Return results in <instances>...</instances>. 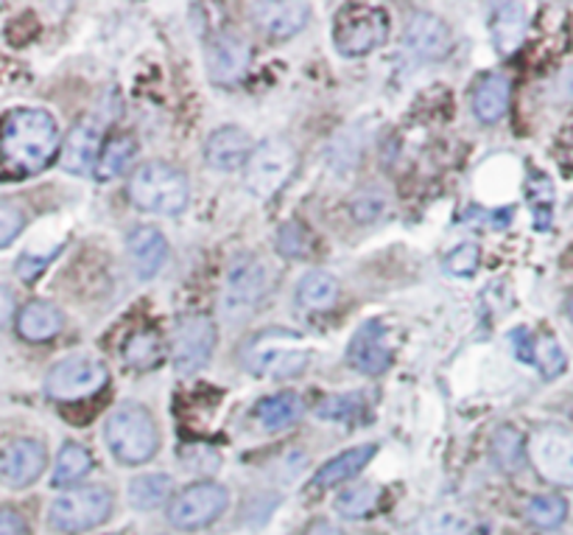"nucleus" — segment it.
Returning a JSON list of instances; mask_svg holds the SVG:
<instances>
[{"label": "nucleus", "instance_id": "3", "mask_svg": "<svg viewBox=\"0 0 573 535\" xmlns=\"http://www.w3.org/2000/svg\"><path fill=\"white\" fill-rule=\"evenodd\" d=\"M129 199H132L135 208L145 213L174 217V213H183L188 208V177L171 163L149 160V163L135 168V174L129 177Z\"/></svg>", "mask_w": 573, "mask_h": 535}, {"label": "nucleus", "instance_id": "33", "mask_svg": "<svg viewBox=\"0 0 573 535\" xmlns=\"http://www.w3.org/2000/svg\"><path fill=\"white\" fill-rule=\"evenodd\" d=\"M526 516L540 530L560 527L568 516L565 497H560V493H542V497H535L529 502V508H526Z\"/></svg>", "mask_w": 573, "mask_h": 535}, {"label": "nucleus", "instance_id": "44", "mask_svg": "<svg viewBox=\"0 0 573 535\" xmlns=\"http://www.w3.org/2000/svg\"><path fill=\"white\" fill-rule=\"evenodd\" d=\"M305 535H344V533H341V530L330 522H316Z\"/></svg>", "mask_w": 573, "mask_h": 535}, {"label": "nucleus", "instance_id": "40", "mask_svg": "<svg viewBox=\"0 0 573 535\" xmlns=\"http://www.w3.org/2000/svg\"><path fill=\"white\" fill-rule=\"evenodd\" d=\"M0 535H32V530L17 510L0 508Z\"/></svg>", "mask_w": 573, "mask_h": 535}, {"label": "nucleus", "instance_id": "28", "mask_svg": "<svg viewBox=\"0 0 573 535\" xmlns=\"http://www.w3.org/2000/svg\"><path fill=\"white\" fill-rule=\"evenodd\" d=\"M492 460L501 472H521L526 463V438L515 427H501L492 434Z\"/></svg>", "mask_w": 573, "mask_h": 535}, {"label": "nucleus", "instance_id": "42", "mask_svg": "<svg viewBox=\"0 0 573 535\" xmlns=\"http://www.w3.org/2000/svg\"><path fill=\"white\" fill-rule=\"evenodd\" d=\"M12 314H14V294H12V289L0 287V328H3V325H7L9 319H12Z\"/></svg>", "mask_w": 573, "mask_h": 535}, {"label": "nucleus", "instance_id": "8", "mask_svg": "<svg viewBox=\"0 0 573 535\" xmlns=\"http://www.w3.org/2000/svg\"><path fill=\"white\" fill-rule=\"evenodd\" d=\"M113 516V491L102 485H84L73 491L62 493L51 504V527L59 533L77 535L84 530H93Z\"/></svg>", "mask_w": 573, "mask_h": 535}, {"label": "nucleus", "instance_id": "11", "mask_svg": "<svg viewBox=\"0 0 573 535\" xmlns=\"http://www.w3.org/2000/svg\"><path fill=\"white\" fill-rule=\"evenodd\" d=\"M215 323L208 314H185L171 332V359L183 373H196L210 362L215 348Z\"/></svg>", "mask_w": 573, "mask_h": 535}, {"label": "nucleus", "instance_id": "22", "mask_svg": "<svg viewBox=\"0 0 573 535\" xmlns=\"http://www.w3.org/2000/svg\"><path fill=\"white\" fill-rule=\"evenodd\" d=\"M512 82L504 73H487L476 90H472V113L481 124L501 121L510 109Z\"/></svg>", "mask_w": 573, "mask_h": 535}, {"label": "nucleus", "instance_id": "35", "mask_svg": "<svg viewBox=\"0 0 573 535\" xmlns=\"http://www.w3.org/2000/svg\"><path fill=\"white\" fill-rule=\"evenodd\" d=\"M359 407V395H334V398H325V402L316 407V415L325 418V421H353Z\"/></svg>", "mask_w": 573, "mask_h": 535}, {"label": "nucleus", "instance_id": "34", "mask_svg": "<svg viewBox=\"0 0 573 535\" xmlns=\"http://www.w3.org/2000/svg\"><path fill=\"white\" fill-rule=\"evenodd\" d=\"M381 491L375 485H355V488H347L339 499H336V510L347 519H361L370 516L372 510L378 508Z\"/></svg>", "mask_w": 573, "mask_h": 535}, {"label": "nucleus", "instance_id": "20", "mask_svg": "<svg viewBox=\"0 0 573 535\" xmlns=\"http://www.w3.org/2000/svg\"><path fill=\"white\" fill-rule=\"evenodd\" d=\"M127 247L129 255H132L135 272H138L140 278H154V275L163 269L165 258H168V242H165V236L157 228H149V224L135 228L132 233H129Z\"/></svg>", "mask_w": 573, "mask_h": 535}, {"label": "nucleus", "instance_id": "23", "mask_svg": "<svg viewBox=\"0 0 573 535\" xmlns=\"http://www.w3.org/2000/svg\"><path fill=\"white\" fill-rule=\"evenodd\" d=\"M526 9L517 7V3H501V7L492 9L490 18V32H492V43L501 54H515L521 48L523 37H526Z\"/></svg>", "mask_w": 573, "mask_h": 535}, {"label": "nucleus", "instance_id": "7", "mask_svg": "<svg viewBox=\"0 0 573 535\" xmlns=\"http://www.w3.org/2000/svg\"><path fill=\"white\" fill-rule=\"evenodd\" d=\"M389 34V14L370 3H347L334 20V43L344 57H364L384 45Z\"/></svg>", "mask_w": 573, "mask_h": 535}, {"label": "nucleus", "instance_id": "2", "mask_svg": "<svg viewBox=\"0 0 573 535\" xmlns=\"http://www.w3.org/2000/svg\"><path fill=\"white\" fill-rule=\"evenodd\" d=\"M244 364L255 376L294 379L311 364V345L289 328H269L244 345Z\"/></svg>", "mask_w": 573, "mask_h": 535}, {"label": "nucleus", "instance_id": "12", "mask_svg": "<svg viewBox=\"0 0 573 535\" xmlns=\"http://www.w3.org/2000/svg\"><path fill=\"white\" fill-rule=\"evenodd\" d=\"M266 294V267L246 255L230 269L227 287H224V314L230 319L246 317L249 312H255V306L260 303V298Z\"/></svg>", "mask_w": 573, "mask_h": 535}, {"label": "nucleus", "instance_id": "5", "mask_svg": "<svg viewBox=\"0 0 573 535\" xmlns=\"http://www.w3.org/2000/svg\"><path fill=\"white\" fill-rule=\"evenodd\" d=\"M300 166V154L289 138H269L253 149L244 166V185L258 199L280 194Z\"/></svg>", "mask_w": 573, "mask_h": 535}, {"label": "nucleus", "instance_id": "26", "mask_svg": "<svg viewBox=\"0 0 573 535\" xmlns=\"http://www.w3.org/2000/svg\"><path fill=\"white\" fill-rule=\"evenodd\" d=\"M305 412V402L296 393H280L269 395L255 407V418L260 421V427L269 432H280V429L294 427Z\"/></svg>", "mask_w": 573, "mask_h": 535}, {"label": "nucleus", "instance_id": "19", "mask_svg": "<svg viewBox=\"0 0 573 535\" xmlns=\"http://www.w3.org/2000/svg\"><path fill=\"white\" fill-rule=\"evenodd\" d=\"M512 342H515V351L523 362L537 364L546 379H557L565 370L568 359L562 353L560 342H557L551 334H542V337H531L526 328H515L512 332Z\"/></svg>", "mask_w": 573, "mask_h": 535}, {"label": "nucleus", "instance_id": "6", "mask_svg": "<svg viewBox=\"0 0 573 535\" xmlns=\"http://www.w3.org/2000/svg\"><path fill=\"white\" fill-rule=\"evenodd\" d=\"M109 384L107 364L98 357H87V353H77L62 362L54 364L45 376V393L51 402L59 404H77L87 402L93 395L102 393Z\"/></svg>", "mask_w": 573, "mask_h": 535}, {"label": "nucleus", "instance_id": "27", "mask_svg": "<svg viewBox=\"0 0 573 535\" xmlns=\"http://www.w3.org/2000/svg\"><path fill=\"white\" fill-rule=\"evenodd\" d=\"M336 300H339V283L334 275L321 272V269L305 275L296 287V303L308 312H328L336 306Z\"/></svg>", "mask_w": 573, "mask_h": 535}, {"label": "nucleus", "instance_id": "45", "mask_svg": "<svg viewBox=\"0 0 573 535\" xmlns=\"http://www.w3.org/2000/svg\"><path fill=\"white\" fill-rule=\"evenodd\" d=\"M565 309H568V317L573 319V292L568 294V303H565Z\"/></svg>", "mask_w": 573, "mask_h": 535}, {"label": "nucleus", "instance_id": "1", "mask_svg": "<svg viewBox=\"0 0 573 535\" xmlns=\"http://www.w3.org/2000/svg\"><path fill=\"white\" fill-rule=\"evenodd\" d=\"M59 149V127L45 109H14L0 124V160L17 177L43 172Z\"/></svg>", "mask_w": 573, "mask_h": 535}, {"label": "nucleus", "instance_id": "36", "mask_svg": "<svg viewBox=\"0 0 573 535\" xmlns=\"http://www.w3.org/2000/svg\"><path fill=\"white\" fill-rule=\"evenodd\" d=\"M311 247V236L308 230L303 228V224L296 222H289L280 228L278 233V249L280 255H289V258H296V255H305Z\"/></svg>", "mask_w": 573, "mask_h": 535}, {"label": "nucleus", "instance_id": "15", "mask_svg": "<svg viewBox=\"0 0 573 535\" xmlns=\"http://www.w3.org/2000/svg\"><path fill=\"white\" fill-rule=\"evenodd\" d=\"M45 463L48 454L43 443L28 438L14 440L0 452V482H7L9 488H28L43 477Z\"/></svg>", "mask_w": 573, "mask_h": 535}, {"label": "nucleus", "instance_id": "16", "mask_svg": "<svg viewBox=\"0 0 573 535\" xmlns=\"http://www.w3.org/2000/svg\"><path fill=\"white\" fill-rule=\"evenodd\" d=\"M253 138L238 127H221L204 143V160L215 172H238L253 154Z\"/></svg>", "mask_w": 573, "mask_h": 535}, {"label": "nucleus", "instance_id": "39", "mask_svg": "<svg viewBox=\"0 0 573 535\" xmlns=\"http://www.w3.org/2000/svg\"><path fill=\"white\" fill-rule=\"evenodd\" d=\"M445 269L451 275H459V278L472 275L479 269V247H476V244H461L454 253H447Z\"/></svg>", "mask_w": 573, "mask_h": 535}, {"label": "nucleus", "instance_id": "30", "mask_svg": "<svg viewBox=\"0 0 573 535\" xmlns=\"http://www.w3.org/2000/svg\"><path fill=\"white\" fill-rule=\"evenodd\" d=\"M90 472H93V454L84 446H79V443H68V446L59 452L51 479L57 488H65V485H73L82 477H87Z\"/></svg>", "mask_w": 573, "mask_h": 535}, {"label": "nucleus", "instance_id": "4", "mask_svg": "<svg viewBox=\"0 0 573 535\" xmlns=\"http://www.w3.org/2000/svg\"><path fill=\"white\" fill-rule=\"evenodd\" d=\"M104 438H107V446L115 460H120L124 465L149 463L160 449L157 423H154L152 412L138 404H124L115 409L107 418Z\"/></svg>", "mask_w": 573, "mask_h": 535}, {"label": "nucleus", "instance_id": "25", "mask_svg": "<svg viewBox=\"0 0 573 535\" xmlns=\"http://www.w3.org/2000/svg\"><path fill=\"white\" fill-rule=\"evenodd\" d=\"M17 332L20 337L28 342H48L62 332V314L54 303L45 300H32L17 317Z\"/></svg>", "mask_w": 573, "mask_h": 535}, {"label": "nucleus", "instance_id": "32", "mask_svg": "<svg viewBox=\"0 0 573 535\" xmlns=\"http://www.w3.org/2000/svg\"><path fill=\"white\" fill-rule=\"evenodd\" d=\"M132 158H135V141L129 138V135H118V138L107 141V147L102 149L95 172H98V177L102 179H113L118 177V174L127 172Z\"/></svg>", "mask_w": 573, "mask_h": 535}, {"label": "nucleus", "instance_id": "37", "mask_svg": "<svg viewBox=\"0 0 573 535\" xmlns=\"http://www.w3.org/2000/svg\"><path fill=\"white\" fill-rule=\"evenodd\" d=\"M26 228V213L14 202H0V249L9 247Z\"/></svg>", "mask_w": 573, "mask_h": 535}, {"label": "nucleus", "instance_id": "14", "mask_svg": "<svg viewBox=\"0 0 573 535\" xmlns=\"http://www.w3.org/2000/svg\"><path fill=\"white\" fill-rule=\"evenodd\" d=\"M347 362L355 370L366 373V376H381L391 364V348L389 334H386L384 323L378 319H366L359 332L353 334L350 345H347Z\"/></svg>", "mask_w": 573, "mask_h": 535}, {"label": "nucleus", "instance_id": "21", "mask_svg": "<svg viewBox=\"0 0 573 535\" xmlns=\"http://www.w3.org/2000/svg\"><path fill=\"white\" fill-rule=\"evenodd\" d=\"M375 454H378V446H375V443H364V446L347 449V452H341L339 457L328 460V463L321 465L311 485L321 491V488H336V485H341V482H350V479L359 477V474L364 472Z\"/></svg>", "mask_w": 573, "mask_h": 535}, {"label": "nucleus", "instance_id": "31", "mask_svg": "<svg viewBox=\"0 0 573 535\" xmlns=\"http://www.w3.org/2000/svg\"><path fill=\"white\" fill-rule=\"evenodd\" d=\"M171 488L174 482L165 474H143L129 482V504L135 510H154L168 499Z\"/></svg>", "mask_w": 573, "mask_h": 535}, {"label": "nucleus", "instance_id": "13", "mask_svg": "<svg viewBox=\"0 0 573 535\" xmlns=\"http://www.w3.org/2000/svg\"><path fill=\"white\" fill-rule=\"evenodd\" d=\"M253 51L244 37L233 32H219L208 43V71L215 84H238L249 71Z\"/></svg>", "mask_w": 573, "mask_h": 535}, {"label": "nucleus", "instance_id": "29", "mask_svg": "<svg viewBox=\"0 0 573 535\" xmlns=\"http://www.w3.org/2000/svg\"><path fill=\"white\" fill-rule=\"evenodd\" d=\"M124 359H127L129 368H135V370L157 368V364L165 359L163 339H160L154 332H149V328H143V332H135L132 337L127 339Z\"/></svg>", "mask_w": 573, "mask_h": 535}, {"label": "nucleus", "instance_id": "41", "mask_svg": "<svg viewBox=\"0 0 573 535\" xmlns=\"http://www.w3.org/2000/svg\"><path fill=\"white\" fill-rule=\"evenodd\" d=\"M51 261V255H45V258H32V255H23L17 264V275L23 278V281H34L37 278V272H43L45 264Z\"/></svg>", "mask_w": 573, "mask_h": 535}, {"label": "nucleus", "instance_id": "9", "mask_svg": "<svg viewBox=\"0 0 573 535\" xmlns=\"http://www.w3.org/2000/svg\"><path fill=\"white\" fill-rule=\"evenodd\" d=\"M526 457L546 482L573 485V432L557 423L540 427L526 443Z\"/></svg>", "mask_w": 573, "mask_h": 535}, {"label": "nucleus", "instance_id": "43", "mask_svg": "<svg viewBox=\"0 0 573 535\" xmlns=\"http://www.w3.org/2000/svg\"><path fill=\"white\" fill-rule=\"evenodd\" d=\"M560 163L565 168H573V127L565 129L560 141Z\"/></svg>", "mask_w": 573, "mask_h": 535}, {"label": "nucleus", "instance_id": "38", "mask_svg": "<svg viewBox=\"0 0 573 535\" xmlns=\"http://www.w3.org/2000/svg\"><path fill=\"white\" fill-rule=\"evenodd\" d=\"M420 535H467V522L456 513H434L420 524Z\"/></svg>", "mask_w": 573, "mask_h": 535}, {"label": "nucleus", "instance_id": "24", "mask_svg": "<svg viewBox=\"0 0 573 535\" xmlns=\"http://www.w3.org/2000/svg\"><path fill=\"white\" fill-rule=\"evenodd\" d=\"M406 43L420 57H442L451 48V32L434 14H414L406 32Z\"/></svg>", "mask_w": 573, "mask_h": 535}, {"label": "nucleus", "instance_id": "17", "mask_svg": "<svg viewBox=\"0 0 573 535\" xmlns=\"http://www.w3.org/2000/svg\"><path fill=\"white\" fill-rule=\"evenodd\" d=\"M102 154V129L90 121H79L62 143V168L77 177L93 172Z\"/></svg>", "mask_w": 573, "mask_h": 535}, {"label": "nucleus", "instance_id": "10", "mask_svg": "<svg viewBox=\"0 0 573 535\" xmlns=\"http://www.w3.org/2000/svg\"><path fill=\"white\" fill-rule=\"evenodd\" d=\"M230 493L219 482H196L171 499L168 522L177 530H202L227 510Z\"/></svg>", "mask_w": 573, "mask_h": 535}, {"label": "nucleus", "instance_id": "18", "mask_svg": "<svg viewBox=\"0 0 573 535\" xmlns=\"http://www.w3.org/2000/svg\"><path fill=\"white\" fill-rule=\"evenodd\" d=\"M255 23L260 32L271 39H289L305 28L311 18V9L305 3H255Z\"/></svg>", "mask_w": 573, "mask_h": 535}]
</instances>
